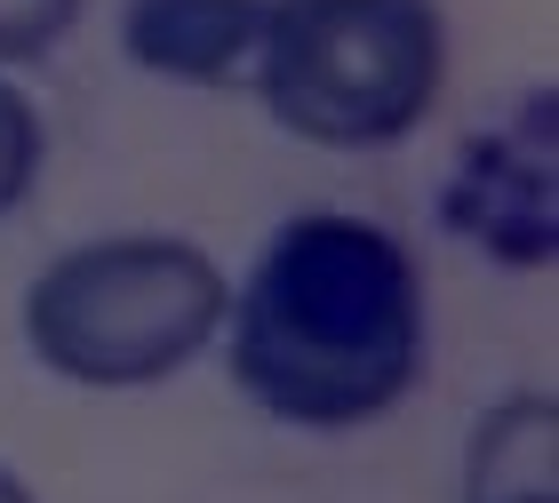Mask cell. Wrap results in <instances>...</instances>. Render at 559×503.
Masks as SVG:
<instances>
[{
  "mask_svg": "<svg viewBox=\"0 0 559 503\" xmlns=\"http://www.w3.org/2000/svg\"><path fill=\"white\" fill-rule=\"evenodd\" d=\"M464 503H559V399L512 392L464 440Z\"/></svg>",
  "mask_w": 559,
  "mask_h": 503,
  "instance_id": "cell-6",
  "label": "cell"
},
{
  "mask_svg": "<svg viewBox=\"0 0 559 503\" xmlns=\"http://www.w3.org/2000/svg\"><path fill=\"white\" fill-rule=\"evenodd\" d=\"M280 9L288 0H129L120 40H129V57L152 81L233 88V81H248Z\"/></svg>",
  "mask_w": 559,
  "mask_h": 503,
  "instance_id": "cell-5",
  "label": "cell"
},
{
  "mask_svg": "<svg viewBox=\"0 0 559 503\" xmlns=\"http://www.w3.org/2000/svg\"><path fill=\"white\" fill-rule=\"evenodd\" d=\"M264 112L320 153H384L448 88L440 0H288L248 64Z\"/></svg>",
  "mask_w": 559,
  "mask_h": 503,
  "instance_id": "cell-3",
  "label": "cell"
},
{
  "mask_svg": "<svg viewBox=\"0 0 559 503\" xmlns=\"http://www.w3.org/2000/svg\"><path fill=\"white\" fill-rule=\"evenodd\" d=\"M0 503H40V495H33V488H24V480H16V471H9V464H0Z\"/></svg>",
  "mask_w": 559,
  "mask_h": 503,
  "instance_id": "cell-9",
  "label": "cell"
},
{
  "mask_svg": "<svg viewBox=\"0 0 559 503\" xmlns=\"http://www.w3.org/2000/svg\"><path fill=\"white\" fill-rule=\"evenodd\" d=\"M233 280L185 232L81 240L24 288V344L81 392H144L185 375L224 336Z\"/></svg>",
  "mask_w": 559,
  "mask_h": 503,
  "instance_id": "cell-2",
  "label": "cell"
},
{
  "mask_svg": "<svg viewBox=\"0 0 559 503\" xmlns=\"http://www.w3.org/2000/svg\"><path fill=\"white\" fill-rule=\"evenodd\" d=\"M224 368L248 408L296 432H352L424 384V264L376 216L312 208L264 240L224 304Z\"/></svg>",
  "mask_w": 559,
  "mask_h": 503,
  "instance_id": "cell-1",
  "label": "cell"
},
{
  "mask_svg": "<svg viewBox=\"0 0 559 503\" xmlns=\"http://www.w3.org/2000/svg\"><path fill=\"white\" fill-rule=\"evenodd\" d=\"M40 153H48V136H40V112H33V96H24L16 81H0V216H9L16 200L33 192V176H40Z\"/></svg>",
  "mask_w": 559,
  "mask_h": 503,
  "instance_id": "cell-7",
  "label": "cell"
},
{
  "mask_svg": "<svg viewBox=\"0 0 559 503\" xmlns=\"http://www.w3.org/2000/svg\"><path fill=\"white\" fill-rule=\"evenodd\" d=\"M440 224L503 272H551L559 256V88L551 81L455 144L440 176Z\"/></svg>",
  "mask_w": 559,
  "mask_h": 503,
  "instance_id": "cell-4",
  "label": "cell"
},
{
  "mask_svg": "<svg viewBox=\"0 0 559 503\" xmlns=\"http://www.w3.org/2000/svg\"><path fill=\"white\" fill-rule=\"evenodd\" d=\"M88 0H0V64H40L81 24Z\"/></svg>",
  "mask_w": 559,
  "mask_h": 503,
  "instance_id": "cell-8",
  "label": "cell"
}]
</instances>
